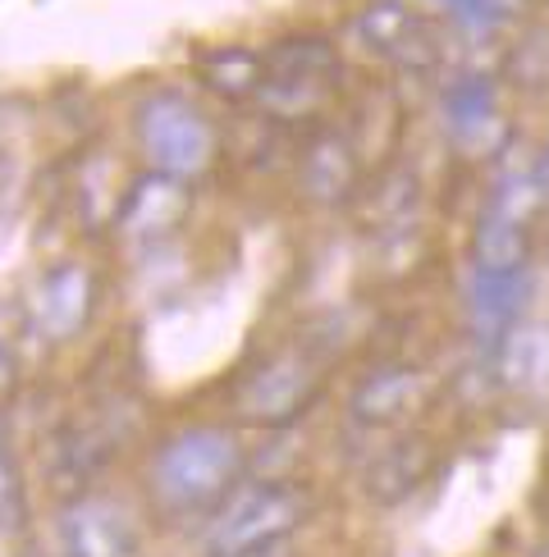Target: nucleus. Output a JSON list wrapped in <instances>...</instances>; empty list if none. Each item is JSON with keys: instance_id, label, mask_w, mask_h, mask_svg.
I'll use <instances>...</instances> for the list:
<instances>
[{"instance_id": "12", "label": "nucleus", "mask_w": 549, "mask_h": 557, "mask_svg": "<svg viewBox=\"0 0 549 557\" xmlns=\"http://www.w3.org/2000/svg\"><path fill=\"white\" fill-rule=\"evenodd\" d=\"M417 398H422L417 370L389 366V370H376L371 380H362V388L353 393V411H357V421H394Z\"/></svg>"}, {"instance_id": "16", "label": "nucleus", "mask_w": 549, "mask_h": 557, "mask_svg": "<svg viewBox=\"0 0 549 557\" xmlns=\"http://www.w3.org/2000/svg\"><path fill=\"white\" fill-rule=\"evenodd\" d=\"M444 114H449V124L453 133L463 137V143H476V137H490L495 124H499V110H495V91L490 83H457L449 97H444Z\"/></svg>"}, {"instance_id": "4", "label": "nucleus", "mask_w": 549, "mask_h": 557, "mask_svg": "<svg viewBox=\"0 0 549 557\" xmlns=\"http://www.w3.org/2000/svg\"><path fill=\"white\" fill-rule=\"evenodd\" d=\"M334 78V51L316 37H293L284 41L270 60V78H261V101L274 114H307L326 83Z\"/></svg>"}, {"instance_id": "15", "label": "nucleus", "mask_w": 549, "mask_h": 557, "mask_svg": "<svg viewBox=\"0 0 549 557\" xmlns=\"http://www.w3.org/2000/svg\"><path fill=\"white\" fill-rule=\"evenodd\" d=\"M426 467H430V444H426V438H403V444H394L376 461L371 490L380 498H403V494H412L422 484Z\"/></svg>"}, {"instance_id": "8", "label": "nucleus", "mask_w": 549, "mask_h": 557, "mask_svg": "<svg viewBox=\"0 0 549 557\" xmlns=\"http://www.w3.org/2000/svg\"><path fill=\"white\" fill-rule=\"evenodd\" d=\"M33 315H37L46 338H56V343L74 338L91 315V274H87V265L64 261V265H56L51 274H46L37 297H33Z\"/></svg>"}, {"instance_id": "6", "label": "nucleus", "mask_w": 549, "mask_h": 557, "mask_svg": "<svg viewBox=\"0 0 549 557\" xmlns=\"http://www.w3.org/2000/svg\"><path fill=\"white\" fill-rule=\"evenodd\" d=\"M312 388H316V366L307 357L284 352L247 380V388L239 393V407L252 421H289V416L307 403Z\"/></svg>"}, {"instance_id": "2", "label": "nucleus", "mask_w": 549, "mask_h": 557, "mask_svg": "<svg viewBox=\"0 0 549 557\" xmlns=\"http://www.w3.org/2000/svg\"><path fill=\"white\" fill-rule=\"evenodd\" d=\"M137 137H143V151L156 165V174H170V178H188L216 160L211 120L193 101L174 97V91H156V97L143 101Z\"/></svg>"}, {"instance_id": "5", "label": "nucleus", "mask_w": 549, "mask_h": 557, "mask_svg": "<svg viewBox=\"0 0 549 557\" xmlns=\"http://www.w3.org/2000/svg\"><path fill=\"white\" fill-rule=\"evenodd\" d=\"M60 540L69 557H133L137 530L133 517L110 498H83L64 512Z\"/></svg>"}, {"instance_id": "11", "label": "nucleus", "mask_w": 549, "mask_h": 557, "mask_svg": "<svg viewBox=\"0 0 549 557\" xmlns=\"http://www.w3.org/2000/svg\"><path fill=\"white\" fill-rule=\"evenodd\" d=\"M499 375L509 388L522 393H545L549 388V330L532 324V330H513L499 343Z\"/></svg>"}, {"instance_id": "3", "label": "nucleus", "mask_w": 549, "mask_h": 557, "mask_svg": "<svg viewBox=\"0 0 549 557\" xmlns=\"http://www.w3.org/2000/svg\"><path fill=\"white\" fill-rule=\"evenodd\" d=\"M303 517V503H297L280 484H261V490H247L243 498H234L216 517V525L206 530V557H243V553H266L280 544L289 530Z\"/></svg>"}, {"instance_id": "14", "label": "nucleus", "mask_w": 549, "mask_h": 557, "mask_svg": "<svg viewBox=\"0 0 549 557\" xmlns=\"http://www.w3.org/2000/svg\"><path fill=\"white\" fill-rule=\"evenodd\" d=\"M307 193L320 197V201H339L343 193H349V183H353V147L343 143V137L326 133L320 143L307 151Z\"/></svg>"}, {"instance_id": "17", "label": "nucleus", "mask_w": 549, "mask_h": 557, "mask_svg": "<svg viewBox=\"0 0 549 557\" xmlns=\"http://www.w3.org/2000/svg\"><path fill=\"white\" fill-rule=\"evenodd\" d=\"M197 74L211 83L220 97H247V91H261V78H266V64L252 55V51H211L197 60Z\"/></svg>"}, {"instance_id": "18", "label": "nucleus", "mask_w": 549, "mask_h": 557, "mask_svg": "<svg viewBox=\"0 0 549 557\" xmlns=\"http://www.w3.org/2000/svg\"><path fill=\"white\" fill-rule=\"evenodd\" d=\"M430 5H444L449 14H457L467 23V28H490V18H486V0H430Z\"/></svg>"}, {"instance_id": "13", "label": "nucleus", "mask_w": 549, "mask_h": 557, "mask_svg": "<svg viewBox=\"0 0 549 557\" xmlns=\"http://www.w3.org/2000/svg\"><path fill=\"white\" fill-rule=\"evenodd\" d=\"M476 270H526L522 215H513L509 206H499V201H490V211L480 215V228H476Z\"/></svg>"}, {"instance_id": "7", "label": "nucleus", "mask_w": 549, "mask_h": 557, "mask_svg": "<svg viewBox=\"0 0 549 557\" xmlns=\"http://www.w3.org/2000/svg\"><path fill=\"white\" fill-rule=\"evenodd\" d=\"M357 33L371 41L380 55L412 64V69H426V64H435V55H440L430 23L422 14H412L407 5H399V0H380V5H371L357 18Z\"/></svg>"}, {"instance_id": "9", "label": "nucleus", "mask_w": 549, "mask_h": 557, "mask_svg": "<svg viewBox=\"0 0 549 557\" xmlns=\"http://www.w3.org/2000/svg\"><path fill=\"white\" fill-rule=\"evenodd\" d=\"M532 297V270H476L472 274V324L486 343H503L509 324Z\"/></svg>"}, {"instance_id": "1", "label": "nucleus", "mask_w": 549, "mask_h": 557, "mask_svg": "<svg viewBox=\"0 0 549 557\" xmlns=\"http://www.w3.org/2000/svg\"><path fill=\"white\" fill-rule=\"evenodd\" d=\"M239 471H243L239 438L216 425H197V430L174 434L156 453L151 490L170 507H202V503H216L234 484Z\"/></svg>"}, {"instance_id": "19", "label": "nucleus", "mask_w": 549, "mask_h": 557, "mask_svg": "<svg viewBox=\"0 0 549 557\" xmlns=\"http://www.w3.org/2000/svg\"><path fill=\"white\" fill-rule=\"evenodd\" d=\"M532 174V183H536V193H540V201H549V143L540 147V156H536V165L526 170Z\"/></svg>"}, {"instance_id": "20", "label": "nucleus", "mask_w": 549, "mask_h": 557, "mask_svg": "<svg viewBox=\"0 0 549 557\" xmlns=\"http://www.w3.org/2000/svg\"><path fill=\"white\" fill-rule=\"evenodd\" d=\"M14 380H19V370H14V357H10V347L0 343V398L14 388Z\"/></svg>"}, {"instance_id": "10", "label": "nucleus", "mask_w": 549, "mask_h": 557, "mask_svg": "<svg viewBox=\"0 0 549 557\" xmlns=\"http://www.w3.org/2000/svg\"><path fill=\"white\" fill-rule=\"evenodd\" d=\"M188 211V188L183 178L147 174L124 201V234L129 238H166Z\"/></svg>"}, {"instance_id": "21", "label": "nucleus", "mask_w": 549, "mask_h": 557, "mask_svg": "<svg viewBox=\"0 0 549 557\" xmlns=\"http://www.w3.org/2000/svg\"><path fill=\"white\" fill-rule=\"evenodd\" d=\"M243 557H274V548H266V553H243Z\"/></svg>"}]
</instances>
